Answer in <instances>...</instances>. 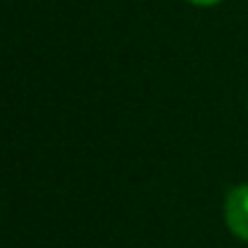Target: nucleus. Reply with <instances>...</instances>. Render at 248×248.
Returning a JSON list of instances; mask_svg holds the SVG:
<instances>
[{
  "label": "nucleus",
  "instance_id": "f257e3e1",
  "mask_svg": "<svg viewBox=\"0 0 248 248\" xmlns=\"http://www.w3.org/2000/svg\"><path fill=\"white\" fill-rule=\"evenodd\" d=\"M224 215H227L229 229H232L239 239L248 241V183L236 186V188L229 190Z\"/></svg>",
  "mask_w": 248,
  "mask_h": 248
},
{
  "label": "nucleus",
  "instance_id": "f03ea898",
  "mask_svg": "<svg viewBox=\"0 0 248 248\" xmlns=\"http://www.w3.org/2000/svg\"><path fill=\"white\" fill-rule=\"evenodd\" d=\"M193 5H202V7H210V5H217V2H222V0H190Z\"/></svg>",
  "mask_w": 248,
  "mask_h": 248
}]
</instances>
